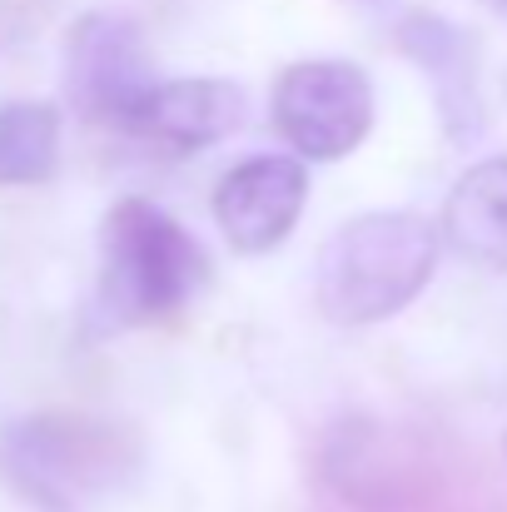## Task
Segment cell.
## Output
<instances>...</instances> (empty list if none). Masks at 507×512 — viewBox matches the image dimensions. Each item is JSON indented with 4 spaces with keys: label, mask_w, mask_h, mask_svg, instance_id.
I'll return each instance as SVG.
<instances>
[{
    "label": "cell",
    "mask_w": 507,
    "mask_h": 512,
    "mask_svg": "<svg viewBox=\"0 0 507 512\" xmlns=\"http://www.w3.org/2000/svg\"><path fill=\"white\" fill-rule=\"evenodd\" d=\"M145 463V438L105 413L40 408L0 428V483L40 512H80L120 493Z\"/></svg>",
    "instance_id": "cell-1"
},
{
    "label": "cell",
    "mask_w": 507,
    "mask_h": 512,
    "mask_svg": "<svg viewBox=\"0 0 507 512\" xmlns=\"http://www.w3.org/2000/svg\"><path fill=\"white\" fill-rule=\"evenodd\" d=\"M443 259L438 224L418 209H368L338 224L314 264V304L338 329H373L418 304Z\"/></svg>",
    "instance_id": "cell-2"
},
{
    "label": "cell",
    "mask_w": 507,
    "mask_h": 512,
    "mask_svg": "<svg viewBox=\"0 0 507 512\" xmlns=\"http://www.w3.org/2000/svg\"><path fill=\"white\" fill-rule=\"evenodd\" d=\"M209 284L204 244L145 194H125L100 219L95 314L105 329H155L179 319Z\"/></svg>",
    "instance_id": "cell-3"
},
{
    "label": "cell",
    "mask_w": 507,
    "mask_h": 512,
    "mask_svg": "<svg viewBox=\"0 0 507 512\" xmlns=\"http://www.w3.org/2000/svg\"><path fill=\"white\" fill-rule=\"evenodd\" d=\"M378 100L363 65L314 55L279 70L269 90V125L289 155L304 165H338L348 160L373 130Z\"/></svg>",
    "instance_id": "cell-4"
},
{
    "label": "cell",
    "mask_w": 507,
    "mask_h": 512,
    "mask_svg": "<svg viewBox=\"0 0 507 512\" xmlns=\"http://www.w3.org/2000/svg\"><path fill=\"white\" fill-rule=\"evenodd\" d=\"M60 70H65L70 110L80 120H90V125L115 130V135H125L140 100L160 80L145 25L135 15H125V10H85L65 30Z\"/></svg>",
    "instance_id": "cell-5"
},
{
    "label": "cell",
    "mask_w": 507,
    "mask_h": 512,
    "mask_svg": "<svg viewBox=\"0 0 507 512\" xmlns=\"http://www.w3.org/2000/svg\"><path fill=\"white\" fill-rule=\"evenodd\" d=\"M309 204V165L299 155H249L214 184V224L234 254L259 259L274 254L304 219Z\"/></svg>",
    "instance_id": "cell-6"
},
{
    "label": "cell",
    "mask_w": 507,
    "mask_h": 512,
    "mask_svg": "<svg viewBox=\"0 0 507 512\" xmlns=\"http://www.w3.org/2000/svg\"><path fill=\"white\" fill-rule=\"evenodd\" d=\"M393 40L423 70L433 105H438V120H443V135L453 145H473L488 130L483 80H478V40L433 10H408L398 20Z\"/></svg>",
    "instance_id": "cell-7"
},
{
    "label": "cell",
    "mask_w": 507,
    "mask_h": 512,
    "mask_svg": "<svg viewBox=\"0 0 507 512\" xmlns=\"http://www.w3.org/2000/svg\"><path fill=\"white\" fill-rule=\"evenodd\" d=\"M239 130H244V90L219 75L155 80L135 120L125 125L130 140L160 145L169 155H199L209 145H224Z\"/></svg>",
    "instance_id": "cell-8"
},
{
    "label": "cell",
    "mask_w": 507,
    "mask_h": 512,
    "mask_svg": "<svg viewBox=\"0 0 507 512\" xmlns=\"http://www.w3.org/2000/svg\"><path fill=\"white\" fill-rule=\"evenodd\" d=\"M438 239L463 264L507 274V155L478 160L453 179L438 214Z\"/></svg>",
    "instance_id": "cell-9"
},
{
    "label": "cell",
    "mask_w": 507,
    "mask_h": 512,
    "mask_svg": "<svg viewBox=\"0 0 507 512\" xmlns=\"http://www.w3.org/2000/svg\"><path fill=\"white\" fill-rule=\"evenodd\" d=\"M324 478L358 512H388L393 503H403L408 463H403L398 443L383 433V423L343 418L324 438Z\"/></svg>",
    "instance_id": "cell-10"
},
{
    "label": "cell",
    "mask_w": 507,
    "mask_h": 512,
    "mask_svg": "<svg viewBox=\"0 0 507 512\" xmlns=\"http://www.w3.org/2000/svg\"><path fill=\"white\" fill-rule=\"evenodd\" d=\"M65 115L50 100H0V189H35L60 170Z\"/></svg>",
    "instance_id": "cell-11"
},
{
    "label": "cell",
    "mask_w": 507,
    "mask_h": 512,
    "mask_svg": "<svg viewBox=\"0 0 507 512\" xmlns=\"http://www.w3.org/2000/svg\"><path fill=\"white\" fill-rule=\"evenodd\" d=\"M348 5H378V0H348Z\"/></svg>",
    "instance_id": "cell-12"
},
{
    "label": "cell",
    "mask_w": 507,
    "mask_h": 512,
    "mask_svg": "<svg viewBox=\"0 0 507 512\" xmlns=\"http://www.w3.org/2000/svg\"><path fill=\"white\" fill-rule=\"evenodd\" d=\"M503 453H507V438H503Z\"/></svg>",
    "instance_id": "cell-13"
},
{
    "label": "cell",
    "mask_w": 507,
    "mask_h": 512,
    "mask_svg": "<svg viewBox=\"0 0 507 512\" xmlns=\"http://www.w3.org/2000/svg\"><path fill=\"white\" fill-rule=\"evenodd\" d=\"M503 5H507V0H503Z\"/></svg>",
    "instance_id": "cell-14"
}]
</instances>
